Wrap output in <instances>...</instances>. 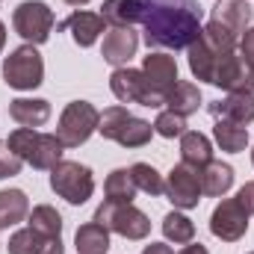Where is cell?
<instances>
[{
	"label": "cell",
	"instance_id": "obj_2",
	"mask_svg": "<svg viewBox=\"0 0 254 254\" xmlns=\"http://www.w3.org/2000/svg\"><path fill=\"white\" fill-rule=\"evenodd\" d=\"M98 133L110 142H119L122 148H145L154 136V125L139 116H130L125 107H110L101 113Z\"/></svg>",
	"mask_w": 254,
	"mask_h": 254
},
{
	"label": "cell",
	"instance_id": "obj_17",
	"mask_svg": "<svg viewBox=\"0 0 254 254\" xmlns=\"http://www.w3.org/2000/svg\"><path fill=\"white\" fill-rule=\"evenodd\" d=\"M252 18H254V9L249 0H216V6L210 12V21H219L222 27H228L237 36L249 30Z\"/></svg>",
	"mask_w": 254,
	"mask_h": 254
},
{
	"label": "cell",
	"instance_id": "obj_37",
	"mask_svg": "<svg viewBox=\"0 0 254 254\" xmlns=\"http://www.w3.org/2000/svg\"><path fill=\"white\" fill-rule=\"evenodd\" d=\"M178 254H210V252H207L201 243H187V246H184V249H181Z\"/></svg>",
	"mask_w": 254,
	"mask_h": 254
},
{
	"label": "cell",
	"instance_id": "obj_8",
	"mask_svg": "<svg viewBox=\"0 0 254 254\" xmlns=\"http://www.w3.org/2000/svg\"><path fill=\"white\" fill-rule=\"evenodd\" d=\"M110 89L122 104H139V107H151V110H160L166 104V98L148 83V77L139 68H130V65L116 68L110 74Z\"/></svg>",
	"mask_w": 254,
	"mask_h": 254
},
{
	"label": "cell",
	"instance_id": "obj_33",
	"mask_svg": "<svg viewBox=\"0 0 254 254\" xmlns=\"http://www.w3.org/2000/svg\"><path fill=\"white\" fill-rule=\"evenodd\" d=\"M21 166H24V160L0 139V181L3 178H15V175H21Z\"/></svg>",
	"mask_w": 254,
	"mask_h": 254
},
{
	"label": "cell",
	"instance_id": "obj_1",
	"mask_svg": "<svg viewBox=\"0 0 254 254\" xmlns=\"http://www.w3.org/2000/svg\"><path fill=\"white\" fill-rule=\"evenodd\" d=\"M145 45L154 51H187L201 36L204 9L198 0H139Z\"/></svg>",
	"mask_w": 254,
	"mask_h": 254
},
{
	"label": "cell",
	"instance_id": "obj_24",
	"mask_svg": "<svg viewBox=\"0 0 254 254\" xmlns=\"http://www.w3.org/2000/svg\"><path fill=\"white\" fill-rule=\"evenodd\" d=\"M166 107L187 119L192 113H198V107H201V89L195 83H190V80H178L175 89L166 95Z\"/></svg>",
	"mask_w": 254,
	"mask_h": 254
},
{
	"label": "cell",
	"instance_id": "obj_36",
	"mask_svg": "<svg viewBox=\"0 0 254 254\" xmlns=\"http://www.w3.org/2000/svg\"><path fill=\"white\" fill-rule=\"evenodd\" d=\"M142 254H175L172 252V246H166V243H151V246H145Z\"/></svg>",
	"mask_w": 254,
	"mask_h": 254
},
{
	"label": "cell",
	"instance_id": "obj_31",
	"mask_svg": "<svg viewBox=\"0 0 254 254\" xmlns=\"http://www.w3.org/2000/svg\"><path fill=\"white\" fill-rule=\"evenodd\" d=\"M130 175H133L136 190L145 192V195H151V198H157V195L166 192V181H163V175H160L151 163H136V166H130Z\"/></svg>",
	"mask_w": 254,
	"mask_h": 254
},
{
	"label": "cell",
	"instance_id": "obj_10",
	"mask_svg": "<svg viewBox=\"0 0 254 254\" xmlns=\"http://www.w3.org/2000/svg\"><path fill=\"white\" fill-rule=\"evenodd\" d=\"M249 213L237 204V198H222L210 216V234L222 243H240L249 231Z\"/></svg>",
	"mask_w": 254,
	"mask_h": 254
},
{
	"label": "cell",
	"instance_id": "obj_5",
	"mask_svg": "<svg viewBox=\"0 0 254 254\" xmlns=\"http://www.w3.org/2000/svg\"><path fill=\"white\" fill-rule=\"evenodd\" d=\"M51 190L57 192L60 198H65L68 204L80 207L92 198L95 192V175L89 166L74 163V160H63L51 169Z\"/></svg>",
	"mask_w": 254,
	"mask_h": 254
},
{
	"label": "cell",
	"instance_id": "obj_28",
	"mask_svg": "<svg viewBox=\"0 0 254 254\" xmlns=\"http://www.w3.org/2000/svg\"><path fill=\"white\" fill-rule=\"evenodd\" d=\"M201 42L216 54H237V48H240V36L231 33L228 27H222L219 21H207L201 27Z\"/></svg>",
	"mask_w": 254,
	"mask_h": 254
},
{
	"label": "cell",
	"instance_id": "obj_25",
	"mask_svg": "<svg viewBox=\"0 0 254 254\" xmlns=\"http://www.w3.org/2000/svg\"><path fill=\"white\" fill-rule=\"evenodd\" d=\"M101 18L110 27H133L142 21V6L139 0H104Z\"/></svg>",
	"mask_w": 254,
	"mask_h": 254
},
{
	"label": "cell",
	"instance_id": "obj_35",
	"mask_svg": "<svg viewBox=\"0 0 254 254\" xmlns=\"http://www.w3.org/2000/svg\"><path fill=\"white\" fill-rule=\"evenodd\" d=\"M240 57L246 60V65H254V27H249L240 39Z\"/></svg>",
	"mask_w": 254,
	"mask_h": 254
},
{
	"label": "cell",
	"instance_id": "obj_9",
	"mask_svg": "<svg viewBox=\"0 0 254 254\" xmlns=\"http://www.w3.org/2000/svg\"><path fill=\"white\" fill-rule=\"evenodd\" d=\"M172 204H175V210H192V207H198V201H201V175H198V169L195 166H187V163H178L172 172H169V178H166V192H163Z\"/></svg>",
	"mask_w": 254,
	"mask_h": 254
},
{
	"label": "cell",
	"instance_id": "obj_29",
	"mask_svg": "<svg viewBox=\"0 0 254 254\" xmlns=\"http://www.w3.org/2000/svg\"><path fill=\"white\" fill-rule=\"evenodd\" d=\"M27 225L39 231L42 237H63V216L51 204H36L27 216Z\"/></svg>",
	"mask_w": 254,
	"mask_h": 254
},
{
	"label": "cell",
	"instance_id": "obj_38",
	"mask_svg": "<svg viewBox=\"0 0 254 254\" xmlns=\"http://www.w3.org/2000/svg\"><path fill=\"white\" fill-rule=\"evenodd\" d=\"M3 48H6V24L0 21V54H3Z\"/></svg>",
	"mask_w": 254,
	"mask_h": 254
},
{
	"label": "cell",
	"instance_id": "obj_21",
	"mask_svg": "<svg viewBox=\"0 0 254 254\" xmlns=\"http://www.w3.org/2000/svg\"><path fill=\"white\" fill-rule=\"evenodd\" d=\"M210 160H213V142L204 133H198V130H187L181 136V163L201 169Z\"/></svg>",
	"mask_w": 254,
	"mask_h": 254
},
{
	"label": "cell",
	"instance_id": "obj_22",
	"mask_svg": "<svg viewBox=\"0 0 254 254\" xmlns=\"http://www.w3.org/2000/svg\"><path fill=\"white\" fill-rule=\"evenodd\" d=\"M74 249H77V254H107L110 252V231L98 222H86L74 234Z\"/></svg>",
	"mask_w": 254,
	"mask_h": 254
},
{
	"label": "cell",
	"instance_id": "obj_16",
	"mask_svg": "<svg viewBox=\"0 0 254 254\" xmlns=\"http://www.w3.org/2000/svg\"><path fill=\"white\" fill-rule=\"evenodd\" d=\"M210 86H219L225 92H249V65L240 54H225L216 71H213V80Z\"/></svg>",
	"mask_w": 254,
	"mask_h": 254
},
{
	"label": "cell",
	"instance_id": "obj_4",
	"mask_svg": "<svg viewBox=\"0 0 254 254\" xmlns=\"http://www.w3.org/2000/svg\"><path fill=\"white\" fill-rule=\"evenodd\" d=\"M92 222L104 225L107 231H113V234H119V237H125V240H133V243H139V240H145V237L151 234V219H148L139 207H133V204H113V201H104V204L95 210V219H92Z\"/></svg>",
	"mask_w": 254,
	"mask_h": 254
},
{
	"label": "cell",
	"instance_id": "obj_27",
	"mask_svg": "<svg viewBox=\"0 0 254 254\" xmlns=\"http://www.w3.org/2000/svg\"><path fill=\"white\" fill-rule=\"evenodd\" d=\"M136 184H133V175H130V169H116V172H110V178L104 181V195H107V201H113V204H133V198H136Z\"/></svg>",
	"mask_w": 254,
	"mask_h": 254
},
{
	"label": "cell",
	"instance_id": "obj_19",
	"mask_svg": "<svg viewBox=\"0 0 254 254\" xmlns=\"http://www.w3.org/2000/svg\"><path fill=\"white\" fill-rule=\"evenodd\" d=\"M63 151H65V145L57 139V133H39L33 148H30L27 163L33 169H39V172H51L57 163H63Z\"/></svg>",
	"mask_w": 254,
	"mask_h": 254
},
{
	"label": "cell",
	"instance_id": "obj_6",
	"mask_svg": "<svg viewBox=\"0 0 254 254\" xmlns=\"http://www.w3.org/2000/svg\"><path fill=\"white\" fill-rule=\"evenodd\" d=\"M54 24H57L54 9H51L45 0H24V3H18L15 12H12V27H15V33H18L27 45H36V48L51 39Z\"/></svg>",
	"mask_w": 254,
	"mask_h": 254
},
{
	"label": "cell",
	"instance_id": "obj_23",
	"mask_svg": "<svg viewBox=\"0 0 254 254\" xmlns=\"http://www.w3.org/2000/svg\"><path fill=\"white\" fill-rule=\"evenodd\" d=\"M30 216V201L24 190H0V228L21 225Z\"/></svg>",
	"mask_w": 254,
	"mask_h": 254
},
{
	"label": "cell",
	"instance_id": "obj_18",
	"mask_svg": "<svg viewBox=\"0 0 254 254\" xmlns=\"http://www.w3.org/2000/svg\"><path fill=\"white\" fill-rule=\"evenodd\" d=\"M9 119L21 127H42L51 119V104L45 98H15L9 101Z\"/></svg>",
	"mask_w": 254,
	"mask_h": 254
},
{
	"label": "cell",
	"instance_id": "obj_32",
	"mask_svg": "<svg viewBox=\"0 0 254 254\" xmlns=\"http://www.w3.org/2000/svg\"><path fill=\"white\" fill-rule=\"evenodd\" d=\"M154 133H160L163 139L184 136V133H187V119L178 116V113H172V110H166V113L157 116V122H154Z\"/></svg>",
	"mask_w": 254,
	"mask_h": 254
},
{
	"label": "cell",
	"instance_id": "obj_14",
	"mask_svg": "<svg viewBox=\"0 0 254 254\" xmlns=\"http://www.w3.org/2000/svg\"><path fill=\"white\" fill-rule=\"evenodd\" d=\"M142 74H145L148 83L166 98V95L175 89V83H178V63H175V57H169L166 51H151V54L145 57V63H142Z\"/></svg>",
	"mask_w": 254,
	"mask_h": 254
},
{
	"label": "cell",
	"instance_id": "obj_30",
	"mask_svg": "<svg viewBox=\"0 0 254 254\" xmlns=\"http://www.w3.org/2000/svg\"><path fill=\"white\" fill-rule=\"evenodd\" d=\"M163 237L169 243H178V246H187L195 240V222L190 216H184L181 210H172L163 216Z\"/></svg>",
	"mask_w": 254,
	"mask_h": 254
},
{
	"label": "cell",
	"instance_id": "obj_3",
	"mask_svg": "<svg viewBox=\"0 0 254 254\" xmlns=\"http://www.w3.org/2000/svg\"><path fill=\"white\" fill-rule=\"evenodd\" d=\"M3 83L18 92H33L45 83V60L36 45H21L3 60Z\"/></svg>",
	"mask_w": 254,
	"mask_h": 254
},
{
	"label": "cell",
	"instance_id": "obj_43",
	"mask_svg": "<svg viewBox=\"0 0 254 254\" xmlns=\"http://www.w3.org/2000/svg\"><path fill=\"white\" fill-rule=\"evenodd\" d=\"M0 231H3V228H0Z\"/></svg>",
	"mask_w": 254,
	"mask_h": 254
},
{
	"label": "cell",
	"instance_id": "obj_15",
	"mask_svg": "<svg viewBox=\"0 0 254 254\" xmlns=\"http://www.w3.org/2000/svg\"><path fill=\"white\" fill-rule=\"evenodd\" d=\"M9 254H65L63 237H42L39 231H33L30 225L15 231L9 237V246H6Z\"/></svg>",
	"mask_w": 254,
	"mask_h": 254
},
{
	"label": "cell",
	"instance_id": "obj_34",
	"mask_svg": "<svg viewBox=\"0 0 254 254\" xmlns=\"http://www.w3.org/2000/svg\"><path fill=\"white\" fill-rule=\"evenodd\" d=\"M234 198H237V204H240L249 216H254V181L243 184V187H240V192H237Z\"/></svg>",
	"mask_w": 254,
	"mask_h": 254
},
{
	"label": "cell",
	"instance_id": "obj_39",
	"mask_svg": "<svg viewBox=\"0 0 254 254\" xmlns=\"http://www.w3.org/2000/svg\"><path fill=\"white\" fill-rule=\"evenodd\" d=\"M249 92H254V65H249Z\"/></svg>",
	"mask_w": 254,
	"mask_h": 254
},
{
	"label": "cell",
	"instance_id": "obj_20",
	"mask_svg": "<svg viewBox=\"0 0 254 254\" xmlns=\"http://www.w3.org/2000/svg\"><path fill=\"white\" fill-rule=\"evenodd\" d=\"M198 175H201V192L210 198H222L234 187V169L222 160H210L207 166L198 169Z\"/></svg>",
	"mask_w": 254,
	"mask_h": 254
},
{
	"label": "cell",
	"instance_id": "obj_13",
	"mask_svg": "<svg viewBox=\"0 0 254 254\" xmlns=\"http://www.w3.org/2000/svg\"><path fill=\"white\" fill-rule=\"evenodd\" d=\"M104 27H107V21L101 18V12H86V9H74L60 24V30L71 33V39H74L77 48H92L101 39Z\"/></svg>",
	"mask_w": 254,
	"mask_h": 254
},
{
	"label": "cell",
	"instance_id": "obj_42",
	"mask_svg": "<svg viewBox=\"0 0 254 254\" xmlns=\"http://www.w3.org/2000/svg\"><path fill=\"white\" fill-rule=\"evenodd\" d=\"M249 254H254V252H249Z\"/></svg>",
	"mask_w": 254,
	"mask_h": 254
},
{
	"label": "cell",
	"instance_id": "obj_26",
	"mask_svg": "<svg viewBox=\"0 0 254 254\" xmlns=\"http://www.w3.org/2000/svg\"><path fill=\"white\" fill-rule=\"evenodd\" d=\"M213 136H216V145L225 151V154H243L249 148V127L234 125V122H216L213 125Z\"/></svg>",
	"mask_w": 254,
	"mask_h": 254
},
{
	"label": "cell",
	"instance_id": "obj_41",
	"mask_svg": "<svg viewBox=\"0 0 254 254\" xmlns=\"http://www.w3.org/2000/svg\"><path fill=\"white\" fill-rule=\"evenodd\" d=\"M252 163H254V148H252Z\"/></svg>",
	"mask_w": 254,
	"mask_h": 254
},
{
	"label": "cell",
	"instance_id": "obj_12",
	"mask_svg": "<svg viewBox=\"0 0 254 254\" xmlns=\"http://www.w3.org/2000/svg\"><path fill=\"white\" fill-rule=\"evenodd\" d=\"M207 113L216 122H234V125H252L254 122V92H228V98L213 101Z\"/></svg>",
	"mask_w": 254,
	"mask_h": 254
},
{
	"label": "cell",
	"instance_id": "obj_7",
	"mask_svg": "<svg viewBox=\"0 0 254 254\" xmlns=\"http://www.w3.org/2000/svg\"><path fill=\"white\" fill-rule=\"evenodd\" d=\"M101 125V113L95 104L89 101H71L60 116L57 125V139L63 142L65 148H80L83 142H89V136L98 130Z\"/></svg>",
	"mask_w": 254,
	"mask_h": 254
},
{
	"label": "cell",
	"instance_id": "obj_11",
	"mask_svg": "<svg viewBox=\"0 0 254 254\" xmlns=\"http://www.w3.org/2000/svg\"><path fill=\"white\" fill-rule=\"evenodd\" d=\"M139 51V33L133 27H113L107 30L104 36V48H101V57L104 63H110L113 68H125Z\"/></svg>",
	"mask_w": 254,
	"mask_h": 254
},
{
	"label": "cell",
	"instance_id": "obj_40",
	"mask_svg": "<svg viewBox=\"0 0 254 254\" xmlns=\"http://www.w3.org/2000/svg\"><path fill=\"white\" fill-rule=\"evenodd\" d=\"M65 3H68V6H77V9H80V6H86V3H92V0H65Z\"/></svg>",
	"mask_w": 254,
	"mask_h": 254
}]
</instances>
